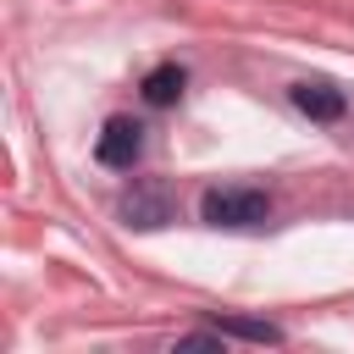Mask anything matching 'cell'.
<instances>
[{"instance_id":"6da1fadb","label":"cell","mask_w":354,"mask_h":354,"mask_svg":"<svg viewBox=\"0 0 354 354\" xmlns=\"http://www.w3.org/2000/svg\"><path fill=\"white\" fill-rule=\"evenodd\" d=\"M199 216L210 227H254V221L271 216V199L260 188H210L199 199Z\"/></svg>"},{"instance_id":"7a4b0ae2","label":"cell","mask_w":354,"mask_h":354,"mask_svg":"<svg viewBox=\"0 0 354 354\" xmlns=\"http://www.w3.org/2000/svg\"><path fill=\"white\" fill-rule=\"evenodd\" d=\"M144 155V127L133 116H111L94 138V160L111 166V171H133V160Z\"/></svg>"},{"instance_id":"3957f363","label":"cell","mask_w":354,"mask_h":354,"mask_svg":"<svg viewBox=\"0 0 354 354\" xmlns=\"http://www.w3.org/2000/svg\"><path fill=\"white\" fill-rule=\"evenodd\" d=\"M122 216H127L133 227H166V221H171V194H166V183H138V188L122 199Z\"/></svg>"},{"instance_id":"277c9868","label":"cell","mask_w":354,"mask_h":354,"mask_svg":"<svg viewBox=\"0 0 354 354\" xmlns=\"http://www.w3.org/2000/svg\"><path fill=\"white\" fill-rule=\"evenodd\" d=\"M293 105H299L304 116H315V122H337V116L348 111L343 88H332V83H321V77H310V83H293Z\"/></svg>"},{"instance_id":"5b68a950","label":"cell","mask_w":354,"mask_h":354,"mask_svg":"<svg viewBox=\"0 0 354 354\" xmlns=\"http://www.w3.org/2000/svg\"><path fill=\"white\" fill-rule=\"evenodd\" d=\"M183 88H188V72H183V66H171V61H166V66H155V72L144 77V100H149V105H177V100H183Z\"/></svg>"},{"instance_id":"8992f818","label":"cell","mask_w":354,"mask_h":354,"mask_svg":"<svg viewBox=\"0 0 354 354\" xmlns=\"http://www.w3.org/2000/svg\"><path fill=\"white\" fill-rule=\"evenodd\" d=\"M216 332H221V337H249V343H282V332H277L271 321H243V315L221 321Z\"/></svg>"}]
</instances>
